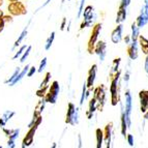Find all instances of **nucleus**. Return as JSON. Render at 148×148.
<instances>
[{"mask_svg":"<svg viewBox=\"0 0 148 148\" xmlns=\"http://www.w3.org/2000/svg\"><path fill=\"white\" fill-rule=\"evenodd\" d=\"M10 2H14V1H18V0H10Z\"/></svg>","mask_w":148,"mask_h":148,"instance_id":"864d4df0","label":"nucleus"},{"mask_svg":"<svg viewBox=\"0 0 148 148\" xmlns=\"http://www.w3.org/2000/svg\"><path fill=\"white\" fill-rule=\"evenodd\" d=\"M15 114H16V112L10 111V110H6V111L2 114V116L0 117V125L5 126V124L12 119V117L15 116Z\"/></svg>","mask_w":148,"mask_h":148,"instance_id":"6ab92c4d","label":"nucleus"},{"mask_svg":"<svg viewBox=\"0 0 148 148\" xmlns=\"http://www.w3.org/2000/svg\"><path fill=\"white\" fill-rule=\"evenodd\" d=\"M113 123H109L106 125L104 131V141L106 143V148H112V130Z\"/></svg>","mask_w":148,"mask_h":148,"instance_id":"2eb2a0df","label":"nucleus"},{"mask_svg":"<svg viewBox=\"0 0 148 148\" xmlns=\"http://www.w3.org/2000/svg\"><path fill=\"white\" fill-rule=\"evenodd\" d=\"M122 32H123V26L122 24H118L111 33V40L113 44L120 42V40H122Z\"/></svg>","mask_w":148,"mask_h":148,"instance_id":"4468645a","label":"nucleus"},{"mask_svg":"<svg viewBox=\"0 0 148 148\" xmlns=\"http://www.w3.org/2000/svg\"><path fill=\"white\" fill-rule=\"evenodd\" d=\"M16 147V144H14V145H10V146H8V148H15Z\"/></svg>","mask_w":148,"mask_h":148,"instance_id":"8fccbe9b","label":"nucleus"},{"mask_svg":"<svg viewBox=\"0 0 148 148\" xmlns=\"http://www.w3.org/2000/svg\"><path fill=\"white\" fill-rule=\"evenodd\" d=\"M36 72H37L36 67H35V66H30V67H29V69H28L27 77H32Z\"/></svg>","mask_w":148,"mask_h":148,"instance_id":"58836bf2","label":"nucleus"},{"mask_svg":"<svg viewBox=\"0 0 148 148\" xmlns=\"http://www.w3.org/2000/svg\"><path fill=\"white\" fill-rule=\"evenodd\" d=\"M46 99L45 97H42V99H40V101H38V104L36 105V108H35L34 110V113H33V118H37V117L40 116V114H42V112L44 111L45 109V106H46Z\"/></svg>","mask_w":148,"mask_h":148,"instance_id":"aec40b11","label":"nucleus"},{"mask_svg":"<svg viewBox=\"0 0 148 148\" xmlns=\"http://www.w3.org/2000/svg\"><path fill=\"white\" fill-rule=\"evenodd\" d=\"M139 45L138 42L131 40V42L127 45V55L131 60H136L139 56Z\"/></svg>","mask_w":148,"mask_h":148,"instance_id":"9b49d317","label":"nucleus"},{"mask_svg":"<svg viewBox=\"0 0 148 148\" xmlns=\"http://www.w3.org/2000/svg\"><path fill=\"white\" fill-rule=\"evenodd\" d=\"M126 10L125 8H118L117 10V16H116V23L117 24H122L126 19Z\"/></svg>","mask_w":148,"mask_h":148,"instance_id":"5701e85b","label":"nucleus"},{"mask_svg":"<svg viewBox=\"0 0 148 148\" xmlns=\"http://www.w3.org/2000/svg\"><path fill=\"white\" fill-rule=\"evenodd\" d=\"M139 35H140V28L137 26L136 22H134L132 24V33H131V40H135L138 42Z\"/></svg>","mask_w":148,"mask_h":148,"instance_id":"a878e982","label":"nucleus"},{"mask_svg":"<svg viewBox=\"0 0 148 148\" xmlns=\"http://www.w3.org/2000/svg\"><path fill=\"white\" fill-rule=\"evenodd\" d=\"M66 18H63V19H62V22H61V25H60V30H61V31H63L64 30V28L66 27Z\"/></svg>","mask_w":148,"mask_h":148,"instance_id":"a19ab883","label":"nucleus"},{"mask_svg":"<svg viewBox=\"0 0 148 148\" xmlns=\"http://www.w3.org/2000/svg\"><path fill=\"white\" fill-rule=\"evenodd\" d=\"M20 72H21V69H20V67H17V69H15V72L12 73V76H10V78H8V79L4 82L5 84H10V83H12V82L14 81V80H15L16 78H17V76L19 75V73H20Z\"/></svg>","mask_w":148,"mask_h":148,"instance_id":"c756f323","label":"nucleus"},{"mask_svg":"<svg viewBox=\"0 0 148 148\" xmlns=\"http://www.w3.org/2000/svg\"><path fill=\"white\" fill-rule=\"evenodd\" d=\"M130 78H131V71H130V69H126L123 75V81L125 82V83H128Z\"/></svg>","mask_w":148,"mask_h":148,"instance_id":"4c0bfd02","label":"nucleus"},{"mask_svg":"<svg viewBox=\"0 0 148 148\" xmlns=\"http://www.w3.org/2000/svg\"><path fill=\"white\" fill-rule=\"evenodd\" d=\"M0 148H2V146H0Z\"/></svg>","mask_w":148,"mask_h":148,"instance_id":"5fc2aeb1","label":"nucleus"},{"mask_svg":"<svg viewBox=\"0 0 148 148\" xmlns=\"http://www.w3.org/2000/svg\"><path fill=\"white\" fill-rule=\"evenodd\" d=\"M120 108H121V135L125 138L126 131H127V125H126L125 120V113H124V106L120 101Z\"/></svg>","mask_w":148,"mask_h":148,"instance_id":"a211bd4d","label":"nucleus"},{"mask_svg":"<svg viewBox=\"0 0 148 148\" xmlns=\"http://www.w3.org/2000/svg\"><path fill=\"white\" fill-rule=\"evenodd\" d=\"M50 2H51V0H47V1H46V2H45L44 4L42 5V8H45V6H46V5H48V4H49Z\"/></svg>","mask_w":148,"mask_h":148,"instance_id":"49530a36","label":"nucleus"},{"mask_svg":"<svg viewBox=\"0 0 148 148\" xmlns=\"http://www.w3.org/2000/svg\"><path fill=\"white\" fill-rule=\"evenodd\" d=\"M47 63H48L47 57H44V58L42 59V61H40V66H38V69H37V72H38V73H42V71H45V69H46Z\"/></svg>","mask_w":148,"mask_h":148,"instance_id":"72a5a7b5","label":"nucleus"},{"mask_svg":"<svg viewBox=\"0 0 148 148\" xmlns=\"http://www.w3.org/2000/svg\"><path fill=\"white\" fill-rule=\"evenodd\" d=\"M96 73H97V65L93 64L90 69L88 71V77H87V81H86V86L87 88H92L94 85V81H95L96 78Z\"/></svg>","mask_w":148,"mask_h":148,"instance_id":"f8f14e48","label":"nucleus"},{"mask_svg":"<svg viewBox=\"0 0 148 148\" xmlns=\"http://www.w3.org/2000/svg\"><path fill=\"white\" fill-rule=\"evenodd\" d=\"M26 49H27V46H26V45L22 46V47L19 49V51H17V52H16V54L14 55V57H12V59H17V58H20V57L23 55V53L25 52V50H26Z\"/></svg>","mask_w":148,"mask_h":148,"instance_id":"f704fd0d","label":"nucleus"},{"mask_svg":"<svg viewBox=\"0 0 148 148\" xmlns=\"http://www.w3.org/2000/svg\"><path fill=\"white\" fill-rule=\"evenodd\" d=\"M101 31V23H96L92 26L91 32H90V36H89L88 42H87V52L89 54H93L94 53V46L96 42L99 40V36Z\"/></svg>","mask_w":148,"mask_h":148,"instance_id":"f257e3e1","label":"nucleus"},{"mask_svg":"<svg viewBox=\"0 0 148 148\" xmlns=\"http://www.w3.org/2000/svg\"><path fill=\"white\" fill-rule=\"evenodd\" d=\"M8 12L12 16H23L27 14V8L21 1H14L8 5Z\"/></svg>","mask_w":148,"mask_h":148,"instance_id":"0eeeda50","label":"nucleus"},{"mask_svg":"<svg viewBox=\"0 0 148 148\" xmlns=\"http://www.w3.org/2000/svg\"><path fill=\"white\" fill-rule=\"evenodd\" d=\"M2 2H3V0H0V5L2 4Z\"/></svg>","mask_w":148,"mask_h":148,"instance_id":"603ef678","label":"nucleus"},{"mask_svg":"<svg viewBox=\"0 0 148 148\" xmlns=\"http://www.w3.org/2000/svg\"><path fill=\"white\" fill-rule=\"evenodd\" d=\"M4 21H3V17L2 18H0V32L2 31L3 27H4Z\"/></svg>","mask_w":148,"mask_h":148,"instance_id":"c03bdc74","label":"nucleus"},{"mask_svg":"<svg viewBox=\"0 0 148 148\" xmlns=\"http://www.w3.org/2000/svg\"><path fill=\"white\" fill-rule=\"evenodd\" d=\"M50 79H51V73H47L46 74V77L44 78L42 82L40 83V88L37 90L36 94L40 97H44L45 96V93L47 91V89L49 88V82H50Z\"/></svg>","mask_w":148,"mask_h":148,"instance_id":"ddd939ff","label":"nucleus"},{"mask_svg":"<svg viewBox=\"0 0 148 148\" xmlns=\"http://www.w3.org/2000/svg\"><path fill=\"white\" fill-rule=\"evenodd\" d=\"M125 103H124V113H125V120L127 128L132 126V110H133V96L130 90H126L124 93Z\"/></svg>","mask_w":148,"mask_h":148,"instance_id":"20e7f679","label":"nucleus"},{"mask_svg":"<svg viewBox=\"0 0 148 148\" xmlns=\"http://www.w3.org/2000/svg\"><path fill=\"white\" fill-rule=\"evenodd\" d=\"M3 17V12H2V10H0V18H2Z\"/></svg>","mask_w":148,"mask_h":148,"instance_id":"3c124183","label":"nucleus"},{"mask_svg":"<svg viewBox=\"0 0 148 148\" xmlns=\"http://www.w3.org/2000/svg\"><path fill=\"white\" fill-rule=\"evenodd\" d=\"M139 28H143L144 26H146L148 23V10L147 8H145V5H144L143 8H141V12L139 14L138 18H137V20L135 21Z\"/></svg>","mask_w":148,"mask_h":148,"instance_id":"9d476101","label":"nucleus"},{"mask_svg":"<svg viewBox=\"0 0 148 148\" xmlns=\"http://www.w3.org/2000/svg\"><path fill=\"white\" fill-rule=\"evenodd\" d=\"M121 72L119 69L116 74H114L111 77V85H110V92H111V101L112 105H117L118 101V89H119V79H120Z\"/></svg>","mask_w":148,"mask_h":148,"instance_id":"7ed1b4c3","label":"nucleus"},{"mask_svg":"<svg viewBox=\"0 0 148 148\" xmlns=\"http://www.w3.org/2000/svg\"><path fill=\"white\" fill-rule=\"evenodd\" d=\"M139 97H140V103H141V111L142 112H147L148 110V93L147 91H141L139 93Z\"/></svg>","mask_w":148,"mask_h":148,"instance_id":"f3484780","label":"nucleus"},{"mask_svg":"<svg viewBox=\"0 0 148 148\" xmlns=\"http://www.w3.org/2000/svg\"><path fill=\"white\" fill-rule=\"evenodd\" d=\"M29 67H30L29 65H26V66H25L24 69H21V72L19 73V75L17 76V78H16V79L14 80V81H12V83H10V86H14V85H16L17 83H19V82H20L21 80H22L23 78H24V77L27 76V73H28V69H29Z\"/></svg>","mask_w":148,"mask_h":148,"instance_id":"b1692460","label":"nucleus"},{"mask_svg":"<svg viewBox=\"0 0 148 148\" xmlns=\"http://www.w3.org/2000/svg\"><path fill=\"white\" fill-rule=\"evenodd\" d=\"M94 53L99 56L101 62H103L107 55V44L104 40H97L94 46Z\"/></svg>","mask_w":148,"mask_h":148,"instance_id":"1a4fd4ad","label":"nucleus"},{"mask_svg":"<svg viewBox=\"0 0 148 148\" xmlns=\"http://www.w3.org/2000/svg\"><path fill=\"white\" fill-rule=\"evenodd\" d=\"M65 122L71 125H76L79 123V108H77L73 103L67 105L66 119Z\"/></svg>","mask_w":148,"mask_h":148,"instance_id":"39448f33","label":"nucleus"},{"mask_svg":"<svg viewBox=\"0 0 148 148\" xmlns=\"http://www.w3.org/2000/svg\"><path fill=\"white\" fill-rule=\"evenodd\" d=\"M126 140H127L128 145L131 147H134V136L133 135H126Z\"/></svg>","mask_w":148,"mask_h":148,"instance_id":"ea45409f","label":"nucleus"},{"mask_svg":"<svg viewBox=\"0 0 148 148\" xmlns=\"http://www.w3.org/2000/svg\"><path fill=\"white\" fill-rule=\"evenodd\" d=\"M96 136V148H101L103 143H104V131H101V128H97L95 132Z\"/></svg>","mask_w":148,"mask_h":148,"instance_id":"bb28decb","label":"nucleus"},{"mask_svg":"<svg viewBox=\"0 0 148 148\" xmlns=\"http://www.w3.org/2000/svg\"><path fill=\"white\" fill-rule=\"evenodd\" d=\"M86 91H87V86H86V83H84L83 88H82L81 97H80V106H83L85 99H86Z\"/></svg>","mask_w":148,"mask_h":148,"instance_id":"2f4dec72","label":"nucleus"},{"mask_svg":"<svg viewBox=\"0 0 148 148\" xmlns=\"http://www.w3.org/2000/svg\"><path fill=\"white\" fill-rule=\"evenodd\" d=\"M55 34H56L55 31H52L51 34L49 35V37L47 38V40H46V44H45V50H46V51H49V50L51 49V47H52V45L55 40Z\"/></svg>","mask_w":148,"mask_h":148,"instance_id":"cd10ccee","label":"nucleus"},{"mask_svg":"<svg viewBox=\"0 0 148 148\" xmlns=\"http://www.w3.org/2000/svg\"><path fill=\"white\" fill-rule=\"evenodd\" d=\"M96 110H97V103H96V99L94 97H92L89 101V108H88V111H87V117H88V119L92 118L93 113Z\"/></svg>","mask_w":148,"mask_h":148,"instance_id":"4be33fe9","label":"nucleus"},{"mask_svg":"<svg viewBox=\"0 0 148 148\" xmlns=\"http://www.w3.org/2000/svg\"><path fill=\"white\" fill-rule=\"evenodd\" d=\"M82 146H83V143H82V137L78 136V148H82Z\"/></svg>","mask_w":148,"mask_h":148,"instance_id":"37998d69","label":"nucleus"},{"mask_svg":"<svg viewBox=\"0 0 148 148\" xmlns=\"http://www.w3.org/2000/svg\"><path fill=\"white\" fill-rule=\"evenodd\" d=\"M86 0H80L79 3V10H78V14H77V17L80 18L82 16V12H83V10H84V4Z\"/></svg>","mask_w":148,"mask_h":148,"instance_id":"c9c22d12","label":"nucleus"},{"mask_svg":"<svg viewBox=\"0 0 148 148\" xmlns=\"http://www.w3.org/2000/svg\"><path fill=\"white\" fill-rule=\"evenodd\" d=\"M147 93H148V91H147Z\"/></svg>","mask_w":148,"mask_h":148,"instance_id":"13d9d810","label":"nucleus"},{"mask_svg":"<svg viewBox=\"0 0 148 148\" xmlns=\"http://www.w3.org/2000/svg\"><path fill=\"white\" fill-rule=\"evenodd\" d=\"M144 69H145L146 74L148 76V54L146 55V58H145V63H144Z\"/></svg>","mask_w":148,"mask_h":148,"instance_id":"79ce46f5","label":"nucleus"},{"mask_svg":"<svg viewBox=\"0 0 148 148\" xmlns=\"http://www.w3.org/2000/svg\"><path fill=\"white\" fill-rule=\"evenodd\" d=\"M31 49H32L31 46H27V49L25 50V52L23 53V55L21 56V58H20V62H21V63H24L25 60H26L28 58V56H29L30 52H31Z\"/></svg>","mask_w":148,"mask_h":148,"instance_id":"7c9ffc66","label":"nucleus"},{"mask_svg":"<svg viewBox=\"0 0 148 148\" xmlns=\"http://www.w3.org/2000/svg\"><path fill=\"white\" fill-rule=\"evenodd\" d=\"M59 91H60L59 83L57 81H53L51 86L48 88V92H47V94H46V96H45L46 101L52 105L56 104L58 95H59Z\"/></svg>","mask_w":148,"mask_h":148,"instance_id":"423d86ee","label":"nucleus"},{"mask_svg":"<svg viewBox=\"0 0 148 148\" xmlns=\"http://www.w3.org/2000/svg\"><path fill=\"white\" fill-rule=\"evenodd\" d=\"M93 97L96 99V103H97V109L101 111L104 108L105 101H106V89H105L104 85H101L97 88H95Z\"/></svg>","mask_w":148,"mask_h":148,"instance_id":"6e6552de","label":"nucleus"},{"mask_svg":"<svg viewBox=\"0 0 148 148\" xmlns=\"http://www.w3.org/2000/svg\"><path fill=\"white\" fill-rule=\"evenodd\" d=\"M131 1H132V0H121L119 6H120V8H127L128 6H130V4H131Z\"/></svg>","mask_w":148,"mask_h":148,"instance_id":"e433bc0d","label":"nucleus"},{"mask_svg":"<svg viewBox=\"0 0 148 148\" xmlns=\"http://www.w3.org/2000/svg\"><path fill=\"white\" fill-rule=\"evenodd\" d=\"M69 1H72V0H69Z\"/></svg>","mask_w":148,"mask_h":148,"instance_id":"4d7b16f0","label":"nucleus"},{"mask_svg":"<svg viewBox=\"0 0 148 148\" xmlns=\"http://www.w3.org/2000/svg\"><path fill=\"white\" fill-rule=\"evenodd\" d=\"M138 45H139V47L141 48V50H142V52L145 55H147L148 54V40L147 38H146L145 36H143V35H139Z\"/></svg>","mask_w":148,"mask_h":148,"instance_id":"412c9836","label":"nucleus"},{"mask_svg":"<svg viewBox=\"0 0 148 148\" xmlns=\"http://www.w3.org/2000/svg\"><path fill=\"white\" fill-rule=\"evenodd\" d=\"M145 8H146V6H145ZM147 8V10H148V8Z\"/></svg>","mask_w":148,"mask_h":148,"instance_id":"6e6d98bb","label":"nucleus"},{"mask_svg":"<svg viewBox=\"0 0 148 148\" xmlns=\"http://www.w3.org/2000/svg\"><path fill=\"white\" fill-rule=\"evenodd\" d=\"M121 59L120 58H116V59L113 60V63H112L111 66V71H110V76H113L114 74H116L119 71V64H120Z\"/></svg>","mask_w":148,"mask_h":148,"instance_id":"c85d7f7f","label":"nucleus"},{"mask_svg":"<svg viewBox=\"0 0 148 148\" xmlns=\"http://www.w3.org/2000/svg\"><path fill=\"white\" fill-rule=\"evenodd\" d=\"M29 23H28V25H29ZM28 25L24 28V29H23V31L21 32V34L19 35V37L17 38V40L15 42V44H14V46H12V50H15L17 47H19V46L21 45V42H22L23 40H24L25 37L27 36V33H28Z\"/></svg>","mask_w":148,"mask_h":148,"instance_id":"393cba45","label":"nucleus"},{"mask_svg":"<svg viewBox=\"0 0 148 148\" xmlns=\"http://www.w3.org/2000/svg\"><path fill=\"white\" fill-rule=\"evenodd\" d=\"M144 2H145V4L144 5H145L146 8H148V0H144Z\"/></svg>","mask_w":148,"mask_h":148,"instance_id":"09e8293b","label":"nucleus"},{"mask_svg":"<svg viewBox=\"0 0 148 148\" xmlns=\"http://www.w3.org/2000/svg\"><path fill=\"white\" fill-rule=\"evenodd\" d=\"M36 128H37L36 125L30 127V131L28 132V134L26 135V137H25L22 142V148H27L28 146H30L33 143V138H34V133L36 131Z\"/></svg>","mask_w":148,"mask_h":148,"instance_id":"dca6fc26","label":"nucleus"},{"mask_svg":"<svg viewBox=\"0 0 148 148\" xmlns=\"http://www.w3.org/2000/svg\"><path fill=\"white\" fill-rule=\"evenodd\" d=\"M124 42H125L126 45H128L131 42V35H126V36L124 37Z\"/></svg>","mask_w":148,"mask_h":148,"instance_id":"a18cd8bd","label":"nucleus"},{"mask_svg":"<svg viewBox=\"0 0 148 148\" xmlns=\"http://www.w3.org/2000/svg\"><path fill=\"white\" fill-rule=\"evenodd\" d=\"M19 134H20V130L19 128H16V130H12V133L8 135V140L10 141H16V139L19 137Z\"/></svg>","mask_w":148,"mask_h":148,"instance_id":"473e14b6","label":"nucleus"},{"mask_svg":"<svg viewBox=\"0 0 148 148\" xmlns=\"http://www.w3.org/2000/svg\"><path fill=\"white\" fill-rule=\"evenodd\" d=\"M51 148H57V143H53L52 146H51Z\"/></svg>","mask_w":148,"mask_h":148,"instance_id":"de8ad7c7","label":"nucleus"},{"mask_svg":"<svg viewBox=\"0 0 148 148\" xmlns=\"http://www.w3.org/2000/svg\"><path fill=\"white\" fill-rule=\"evenodd\" d=\"M82 16H83V21L80 25V30H83L84 28L93 25V22L95 20L94 8L92 5H87L86 8H84V10H83Z\"/></svg>","mask_w":148,"mask_h":148,"instance_id":"f03ea898","label":"nucleus"}]
</instances>
